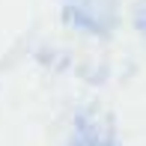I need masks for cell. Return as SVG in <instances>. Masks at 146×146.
Masks as SVG:
<instances>
[{
    "mask_svg": "<svg viewBox=\"0 0 146 146\" xmlns=\"http://www.w3.org/2000/svg\"><path fill=\"white\" fill-rule=\"evenodd\" d=\"M75 146H113L108 140V137H102L92 125L81 122V128H78V137H75Z\"/></svg>",
    "mask_w": 146,
    "mask_h": 146,
    "instance_id": "obj_1",
    "label": "cell"
},
{
    "mask_svg": "<svg viewBox=\"0 0 146 146\" xmlns=\"http://www.w3.org/2000/svg\"><path fill=\"white\" fill-rule=\"evenodd\" d=\"M137 27H140V33L146 36V6H140V9H137Z\"/></svg>",
    "mask_w": 146,
    "mask_h": 146,
    "instance_id": "obj_2",
    "label": "cell"
}]
</instances>
